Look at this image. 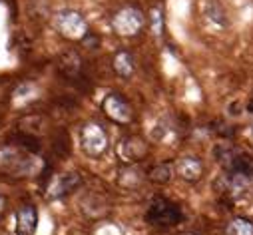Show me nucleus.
I'll list each match as a JSON object with an SVG mask.
<instances>
[{"label": "nucleus", "instance_id": "f257e3e1", "mask_svg": "<svg viewBox=\"0 0 253 235\" xmlns=\"http://www.w3.org/2000/svg\"><path fill=\"white\" fill-rule=\"evenodd\" d=\"M146 219H148V223L158 225V227H173V225L181 223L183 213L173 201H169L166 197H156V199H152V203L146 211Z\"/></svg>", "mask_w": 253, "mask_h": 235}, {"label": "nucleus", "instance_id": "f03ea898", "mask_svg": "<svg viewBox=\"0 0 253 235\" xmlns=\"http://www.w3.org/2000/svg\"><path fill=\"white\" fill-rule=\"evenodd\" d=\"M80 148L88 157H102L108 152V134L100 124H86L80 130Z\"/></svg>", "mask_w": 253, "mask_h": 235}, {"label": "nucleus", "instance_id": "7ed1b4c3", "mask_svg": "<svg viewBox=\"0 0 253 235\" xmlns=\"http://www.w3.org/2000/svg\"><path fill=\"white\" fill-rule=\"evenodd\" d=\"M54 24H56L58 32L62 36H66L68 40H84L88 36V22L76 10H62V12H58Z\"/></svg>", "mask_w": 253, "mask_h": 235}, {"label": "nucleus", "instance_id": "20e7f679", "mask_svg": "<svg viewBox=\"0 0 253 235\" xmlns=\"http://www.w3.org/2000/svg\"><path fill=\"white\" fill-rule=\"evenodd\" d=\"M146 24V16L136 6H124L112 18V26L120 36H136Z\"/></svg>", "mask_w": 253, "mask_h": 235}, {"label": "nucleus", "instance_id": "39448f33", "mask_svg": "<svg viewBox=\"0 0 253 235\" xmlns=\"http://www.w3.org/2000/svg\"><path fill=\"white\" fill-rule=\"evenodd\" d=\"M102 108H104L106 116L110 118V120H114L116 124H130L134 120V110H132L130 102L120 94L106 96Z\"/></svg>", "mask_w": 253, "mask_h": 235}, {"label": "nucleus", "instance_id": "423d86ee", "mask_svg": "<svg viewBox=\"0 0 253 235\" xmlns=\"http://www.w3.org/2000/svg\"><path fill=\"white\" fill-rule=\"evenodd\" d=\"M32 169V163L26 154L14 150V148H2L0 150V171L24 175Z\"/></svg>", "mask_w": 253, "mask_h": 235}, {"label": "nucleus", "instance_id": "0eeeda50", "mask_svg": "<svg viewBox=\"0 0 253 235\" xmlns=\"http://www.w3.org/2000/svg\"><path fill=\"white\" fill-rule=\"evenodd\" d=\"M148 152H150L148 144L138 136H128V138L120 140V144H118V156L124 163H136V161L144 159L148 156Z\"/></svg>", "mask_w": 253, "mask_h": 235}, {"label": "nucleus", "instance_id": "6e6552de", "mask_svg": "<svg viewBox=\"0 0 253 235\" xmlns=\"http://www.w3.org/2000/svg\"><path fill=\"white\" fill-rule=\"evenodd\" d=\"M38 229V209L30 203L16 211V235H36Z\"/></svg>", "mask_w": 253, "mask_h": 235}, {"label": "nucleus", "instance_id": "1a4fd4ad", "mask_svg": "<svg viewBox=\"0 0 253 235\" xmlns=\"http://www.w3.org/2000/svg\"><path fill=\"white\" fill-rule=\"evenodd\" d=\"M80 186H82V178H80L78 173H74V171H70V173H62V175H58V178L54 180L48 197H50V199L64 197V196L72 194L76 188H80Z\"/></svg>", "mask_w": 253, "mask_h": 235}, {"label": "nucleus", "instance_id": "9d476101", "mask_svg": "<svg viewBox=\"0 0 253 235\" xmlns=\"http://www.w3.org/2000/svg\"><path fill=\"white\" fill-rule=\"evenodd\" d=\"M177 173H179V178L185 180V182H198L202 178V173H204V163L200 157L196 156H183L177 159V165H175Z\"/></svg>", "mask_w": 253, "mask_h": 235}, {"label": "nucleus", "instance_id": "9b49d317", "mask_svg": "<svg viewBox=\"0 0 253 235\" xmlns=\"http://www.w3.org/2000/svg\"><path fill=\"white\" fill-rule=\"evenodd\" d=\"M114 70L118 76L122 78H130L134 74V58L130 52H126V50H120L116 56H114V62H112Z\"/></svg>", "mask_w": 253, "mask_h": 235}, {"label": "nucleus", "instance_id": "f8f14e48", "mask_svg": "<svg viewBox=\"0 0 253 235\" xmlns=\"http://www.w3.org/2000/svg\"><path fill=\"white\" fill-rule=\"evenodd\" d=\"M225 235H253V221L245 217H233L225 227Z\"/></svg>", "mask_w": 253, "mask_h": 235}, {"label": "nucleus", "instance_id": "ddd939ff", "mask_svg": "<svg viewBox=\"0 0 253 235\" xmlns=\"http://www.w3.org/2000/svg\"><path fill=\"white\" fill-rule=\"evenodd\" d=\"M171 173H173V167L169 163H158L150 171V180L154 184H169L171 182Z\"/></svg>", "mask_w": 253, "mask_h": 235}, {"label": "nucleus", "instance_id": "4468645a", "mask_svg": "<svg viewBox=\"0 0 253 235\" xmlns=\"http://www.w3.org/2000/svg\"><path fill=\"white\" fill-rule=\"evenodd\" d=\"M208 16H210L215 24H219V26H225V24H227L225 10H223V6H221L219 2H211V4L208 6Z\"/></svg>", "mask_w": 253, "mask_h": 235}, {"label": "nucleus", "instance_id": "2eb2a0df", "mask_svg": "<svg viewBox=\"0 0 253 235\" xmlns=\"http://www.w3.org/2000/svg\"><path fill=\"white\" fill-rule=\"evenodd\" d=\"M66 56H68V60H70V62L62 60V70H64L68 76H74V74H78V70H80V58H78V54L70 52V54H66Z\"/></svg>", "mask_w": 253, "mask_h": 235}, {"label": "nucleus", "instance_id": "dca6fc26", "mask_svg": "<svg viewBox=\"0 0 253 235\" xmlns=\"http://www.w3.org/2000/svg\"><path fill=\"white\" fill-rule=\"evenodd\" d=\"M4 209H6V197H4L2 194H0V217L4 215Z\"/></svg>", "mask_w": 253, "mask_h": 235}]
</instances>
